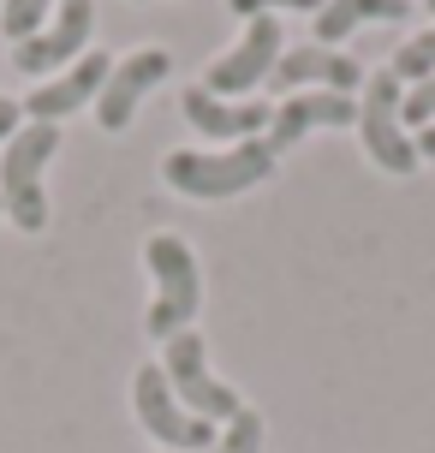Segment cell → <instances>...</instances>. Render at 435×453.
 Here are the masks:
<instances>
[{"mask_svg":"<svg viewBox=\"0 0 435 453\" xmlns=\"http://www.w3.org/2000/svg\"><path fill=\"white\" fill-rule=\"evenodd\" d=\"M269 173H275V150L263 137H245L233 150H173L161 161V180L179 197H197V203H227L239 191L263 185Z\"/></svg>","mask_w":435,"mask_h":453,"instance_id":"cell-1","label":"cell"},{"mask_svg":"<svg viewBox=\"0 0 435 453\" xmlns=\"http://www.w3.org/2000/svg\"><path fill=\"white\" fill-rule=\"evenodd\" d=\"M60 150V126H48V119H30L19 132L6 137V150H0V203L12 215L19 233H42L48 226V161Z\"/></svg>","mask_w":435,"mask_h":453,"instance_id":"cell-2","label":"cell"},{"mask_svg":"<svg viewBox=\"0 0 435 453\" xmlns=\"http://www.w3.org/2000/svg\"><path fill=\"white\" fill-rule=\"evenodd\" d=\"M143 263H149V280H156V298H149V317L143 328L156 340H173L197 322V304H203V269H197V250L185 245L179 233H156L143 239Z\"/></svg>","mask_w":435,"mask_h":453,"instance_id":"cell-3","label":"cell"},{"mask_svg":"<svg viewBox=\"0 0 435 453\" xmlns=\"http://www.w3.org/2000/svg\"><path fill=\"white\" fill-rule=\"evenodd\" d=\"M400 102H406V84L393 78L388 66L364 78V102H358V132H364V156L382 167V173H417V143L400 119Z\"/></svg>","mask_w":435,"mask_h":453,"instance_id":"cell-4","label":"cell"},{"mask_svg":"<svg viewBox=\"0 0 435 453\" xmlns=\"http://www.w3.org/2000/svg\"><path fill=\"white\" fill-rule=\"evenodd\" d=\"M161 376H167V388L179 394L185 411H197L203 424H227V418H239L245 411V400H239V388H227L215 370H209V340L197 334V328H185V334L167 340V358H161Z\"/></svg>","mask_w":435,"mask_h":453,"instance_id":"cell-5","label":"cell"},{"mask_svg":"<svg viewBox=\"0 0 435 453\" xmlns=\"http://www.w3.org/2000/svg\"><path fill=\"white\" fill-rule=\"evenodd\" d=\"M132 411H138L143 435H156L167 453H209L215 448V424H203L197 411L179 406V394L167 388L161 364H143L132 376Z\"/></svg>","mask_w":435,"mask_h":453,"instance_id":"cell-6","label":"cell"},{"mask_svg":"<svg viewBox=\"0 0 435 453\" xmlns=\"http://www.w3.org/2000/svg\"><path fill=\"white\" fill-rule=\"evenodd\" d=\"M90 36H95V0H60L54 24H42L30 42H19L12 66L42 84V78H54V72H66V60L90 54Z\"/></svg>","mask_w":435,"mask_h":453,"instance_id":"cell-7","label":"cell"},{"mask_svg":"<svg viewBox=\"0 0 435 453\" xmlns=\"http://www.w3.org/2000/svg\"><path fill=\"white\" fill-rule=\"evenodd\" d=\"M280 48H286V36H280V19H251L245 24V36L215 60V66L203 72V90L221 96V102H233V96L256 90V84H269V72H275Z\"/></svg>","mask_w":435,"mask_h":453,"instance_id":"cell-8","label":"cell"},{"mask_svg":"<svg viewBox=\"0 0 435 453\" xmlns=\"http://www.w3.org/2000/svg\"><path fill=\"white\" fill-rule=\"evenodd\" d=\"M167 72H173V54H167V48H132L126 60H114L108 84L95 96V126H102V132H126L132 113H138V102L156 90Z\"/></svg>","mask_w":435,"mask_h":453,"instance_id":"cell-9","label":"cell"},{"mask_svg":"<svg viewBox=\"0 0 435 453\" xmlns=\"http://www.w3.org/2000/svg\"><path fill=\"white\" fill-rule=\"evenodd\" d=\"M108 72H114V54H78L66 72H54V78H42L36 90L24 96V113L30 119H48V126H60L66 113L90 108L95 96H102V84H108Z\"/></svg>","mask_w":435,"mask_h":453,"instance_id":"cell-10","label":"cell"},{"mask_svg":"<svg viewBox=\"0 0 435 453\" xmlns=\"http://www.w3.org/2000/svg\"><path fill=\"white\" fill-rule=\"evenodd\" d=\"M322 126H358V102L352 96H340V90H298V96H286L275 108V119H269V132H263V143L269 150H293L304 132H322Z\"/></svg>","mask_w":435,"mask_h":453,"instance_id":"cell-11","label":"cell"},{"mask_svg":"<svg viewBox=\"0 0 435 453\" xmlns=\"http://www.w3.org/2000/svg\"><path fill=\"white\" fill-rule=\"evenodd\" d=\"M370 72L352 60V54H340V48H286L275 60V72H269V84H275L280 96H293V90H310V84H322V90H358Z\"/></svg>","mask_w":435,"mask_h":453,"instance_id":"cell-12","label":"cell"},{"mask_svg":"<svg viewBox=\"0 0 435 453\" xmlns=\"http://www.w3.org/2000/svg\"><path fill=\"white\" fill-rule=\"evenodd\" d=\"M185 119H191V132L215 137V143H245V137H263L269 132V119H275V108L269 102H221V96H209L203 84L197 90L179 96Z\"/></svg>","mask_w":435,"mask_h":453,"instance_id":"cell-13","label":"cell"},{"mask_svg":"<svg viewBox=\"0 0 435 453\" xmlns=\"http://www.w3.org/2000/svg\"><path fill=\"white\" fill-rule=\"evenodd\" d=\"M412 12V0H328L317 12V48L346 42L358 24H400Z\"/></svg>","mask_w":435,"mask_h":453,"instance_id":"cell-14","label":"cell"},{"mask_svg":"<svg viewBox=\"0 0 435 453\" xmlns=\"http://www.w3.org/2000/svg\"><path fill=\"white\" fill-rule=\"evenodd\" d=\"M48 12H60V0H0V30H6V42L12 48L30 42L48 24Z\"/></svg>","mask_w":435,"mask_h":453,"instance_id":"cell-15","label":"cell"},{"mask_svg":"<svg viewBox=\"0 0 435 453\" xmlns=\"http://www.w3.org/2000/svg\"><path fill=\"white\" fill-rule=\"evenodd\" d=\"M388 72L400 78V84H424V78H435V30L412 36V42H406V48L388 60Z\"/></svg>","mask_w":435,"mask_h":453,"instance_id":"cell-16","label":"cell"},{"mask_svg":"<svg viewBox=\"0 0 435 453\" xmlns=\"http://www.w3.org/2000/svg\"><path fill=\"white\" fill-rule=\"evenodd\" d=\"M209 453H263V411H239V418H227V430L215 435V448Z\"/></svg>","mask_w":435,"mask_h":453,"instance_id":"cell-17","label":"cell"},{"mask_svg":"<svg viewBox=\"0 0 435 453\" xmlns=\"http://www.w3.org/2000/svg\"><path fill=\"white\" fill-rule=\"evenodd\" d=\"M227 6L239 19H275V12H310V19H317L328 0H227Z\"/></svg>","mask_w":435,"mask_h":453,"instance_id":"cell-18","label":"cell"},{"mask_svg":"<svg viewBox=\"0 0 435 453\" xmlns=\"http://www.w3.org/2000/svg\"><path fill=\"white\" fill-rule=\"evenodd\" d=\"M400 119H406V132H424V126H435V78H424V84H412V96L400 102Z\"/></svg>","mask_w":435,"mask_h":453,"instance_id":"cell-19","label":"cell"},{"mask_svg":"<svg viewBox=\"0 0 435 453\" xmlns=\"http://www.w3.org/2000/svg\"><path fill=\"white\" fill-rule=\"evenodd\" d=\"M19 119H24V102H12V96H0V150H6V137L19 132Z\"/></svg>","mask_w":435,"mask_h":453,"instance_id":"cell-20","label":"cell"},{"mask_svg":"<svg viewBox=\"0 0 435 453\" xmlns=\"http://www.w3.org/2000/svg\"><path fill=\"white\" fill-rule=\"evenodd\" d=\"M412 143H417V161H435V126H424Z\"/></svg>","mask_w":435,"mask_h":453,"instance_id":"cell-21","label":"cell"},{"mask_svg":"<svg viewBox=\"0 0 435 453\" xmlns=\"http://www.w3.org/2000/svg\"><path fill=\"white\" fill-rule=\"evenodd\" d=\"M424 6H430V19H435V0H424Z\"/></svg>","mask_w":435,"mask_h":453,"instance_id":"cell-22","label":"cell"},{"mask_svg":"<svg viewBox=\"0 0 435 453\" xmlns=\"http://www.w3.org/2000/svg\"><path fill=\"white\" fill-rule=\"evenodd\" d=\"M138 6H149V0H138Z\"/></svg>","mask_w":435,"mask_h":453,"instance_id":"cell-23","label":"cell"},{"mask_svg":"<svg viewBox=\"0 0 435 453\" xmlns=\"http://www.w3.org/2000/svg\"><path fill=\"white\" fill-rule=\"evenodd\" d=\"M0 209H6V203H0Z\"/></svg>","mask_w":435,"mask_h":453,"instance_id":"cell-24","label":"cell"}]
</instances>
